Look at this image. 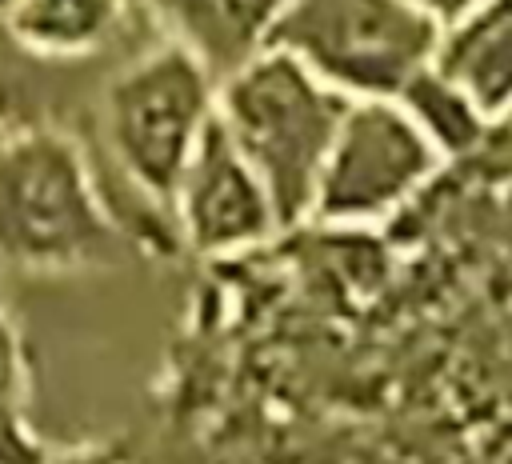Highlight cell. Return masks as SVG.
<instances>
[{"label": "cell", "instance_id": "ba28073f", "mask_svg": "<svg viewBox=\"0 0 512 464\" xmlns=\"http://www.w3.org/2000/svg\"><path fill=\"white\" fill-rule=\"evenodd\" d=\"M432 68L492 124L512 112V0H484L440 28Z\"/></svg>", "mask_w": 512, "mask_h": 464}, {"label": "cell", "instance_id": "6da1fadb", "mask_svg": "<svg viewBox=\"0 0 512 464\" xmlns=\"http://www.w3.org/2000/svg\"><path fill=\"white\" fill-rule=\"evenodd\" d=\"M124 232L88 168L84 148L60 128L0 132V260L32 276L108 268Z\"/></svg>", "mask_w": 512, "mask_h": 464}, {"label": "cell", "instance_id": "277c9868", "mask_svg": "<svg viewBox=\"0 0 512 464\" xmlns=\"http://www.w3.org/2000/svg\"><path fill=\"white\" fill-rule=\"evenodd\" d=\"M436 44L440 24L412 0H288L268 36L348 100H396Z\"/></svg>", "mask_w": 512, "mask_h": 464}, {"label": "cell", "instance_id": "9c48e42d", "mask_svg": "<svg viewBox=\"0 0 512 464\" xmlns=\"http://www.w3.org/2000/svg\"><path fill=\"white\" fill-rule=\"evenodd\" d=\"M128 0H4V32L16 48L44 60H76L108 48Z\"/></svg>", "mask_w": 512, "mask_h": 464}, {"label": "cell", "instance_id": "52a82bcc", "mask_svg": "<svg viewBox=\"0 0 512 464\" xmlns=\"http://www.w3.org/2000/svg\"><path fill=\"white\" fill-rule=\"evenodd\" d=\"M144 8L164 24L168 40L224 80L268 48L288 0H144Z\"/></svg>", "mask_w": 512, "mask_h": 464}, {"label": "cell", "instance_id": "5b68a950", "mask_svg": "<svg viewBox=\"0 0 512 464\" xmlns=\"http://www.w3.org/2000/svg\"><path fill=\"white\" fill-rule=\"evenodd\" d=\"M444 156L396 100H352L328 160L320 168L312 212L316 224H372L416 196Z\"/></svg>", "mask_w": 512, "mask_h": 464}, {"label": "cell", "instance_id": "30bf717a", "mask_svg": "<svg viewBox=\"0 0 512 464\" xmlns=\"http://www.w3.org/2000/svg\"><path fill=\"white\" fill-rule=\"evenodd\" d=\"M396 104L416 120V128L432 140V148L444 160L472 152L484 140V132H488V120L472 108V100L452 80H444L432 64L404 84Z\"/></svg>", "mask_w": 512, "mask_h": 464}, {"label": "cell", "instance_id": "7c38bea8", "mask_svg": "<svg viewBox=\"0 0 512 464\" xmlns=\"http://www.w3.org/2000/svg\"><path fill=\"white\" fill-rule=\"evenodd\" d=\"M0 132H4V124H0Z\"/></svg>", "mask_w": 512, "mask_h": 464}, {"label": "cell", "instance_id": "8fae6325", "mask_svg": "<svg viewBox=\"0 0 512 464\" xmlns=\"http://www.w3.org/2000/svg\"><path fill=\"white\" fill-rule=\"evenodd\" d=\"M412 4H416L420 12H428V16L444 28V24L460 20L464 12H472V8H476V4H484V0H412Z\"/></svg>", "mask_w": 512, "mask_h": 464}, {"label": "cell", "instance_id": "8992f818", "mask_svg": "<svg viewBox=\"0 0 512 464\" xmlns=\"http://www.w3.org/2000/svg\"><path fill=\"white\" fill-rule=\"evenodd\" d=\"M172 224L180 244L196 256H232L280 232L260 176L232 148L216 116L180 176L172 196Z\"/></svg>", "mask_w": 512, "mask_h": 464}, {"label": "cell", "instance_id": "3957f363", "mask_svg": "<svg viewBox=\"0 0 512 464\" xmlns=\"http://www.w3.org/2000/svg\"><path fill=\"white\" fill-rule=\"evenodd\" d=\"M212 108L216 76L176 40L132 56L100 92L96 120L108 160L132 196L164 220H172V196Z\"/></svg>", "mask_w": 512, "mask_h": 464}, {"label": "cell", "instance_id": "7a4b0ae2", "mask_svg": "<svg viewBox=\"0 0 512 464\" xmlns=\"http://www.w3.org/2000/svg\"><path fill=\"white\" fill-rule=\"evenodd\" d=\"M348 104V96L280 48H264L232 76L216 80L212 116L260 176L280 232L308 220L320 168Z\"/></svg>", "mask_w": 512, "mask_h": 464}]
</instances>
